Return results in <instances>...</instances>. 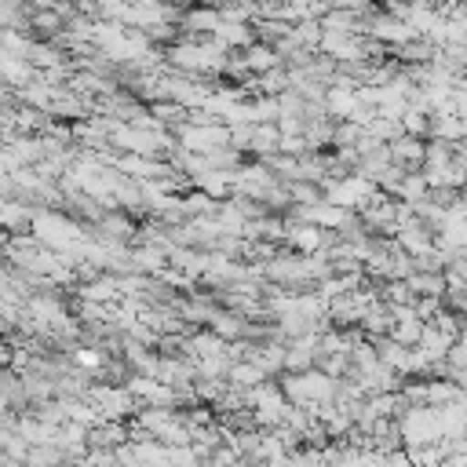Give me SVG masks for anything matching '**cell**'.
I'll return each instance as SVG.
<instances>
[{"mask_svg":"<svg viewBox=\"0 0 467 467\" xmlns=\"http://www.w3.org/2000/svg\"><path fill=\"white\" fill-rule=\"evenodd\" d=\"M423 139H409V135H401V139H394L390 146H387V153H390V164L394 168H401V171H409V175H416L420 168H423Z\"/></svg>","mask_w":467,"mask_h":467,"instance_id":"obj_1","label":"cell"},{"mask_svg":"<svg viewBox=\"0 0 467 467\" xmlns=\"http://www.w3.org/2000/svg\"><path fill=\"white\" fill-rule=\"evenodd\" d=\"M449 347H452V339L449 336H441L434 325H423V332H420V343H416V350L427 358V361H434V365H441L445 361V354H449Z\"/></svg>","mask_w":467,"mask_h":467,"instance_id":"obj_2","label":"cell"},{"mask_svg":"<svg viewBox=\"0 0 467 467\" xmlns=\"http://www.w3.org/2000/svg\"><path fill=\"white\" fill-rule=\"evenodd\" d=\"M394 197H398L401 204H416V201H423V197H427V182H423V175H420V171H416V175H405Z\"/></svg>","mask_w":467,"mask_h":467,"instance_id":"obj_3","label":"cell"},{"mask_svg":"<svg viewBox=\"0 0 467 467\" xmlns=\"http://www.w3.org/2000/svg\"><path fill=\"white\" fill-rule=\"evenodd\" d=\"M452 164L467 171V139H460V142H452Z\"/></svg>","mask_w":467,"mask_h":467,"instance_id":"obj_4","label":"cell"},{"mask_svg":"<svg viewBox=\"0 0 467 467\" xmlns=\"http://www.w3.org/2000/svg\"><path fill=\"white\" fill-rule=\"evenodd\" d=\"M387 467H412V460L398 449V452H390V456H387Z\"/></svg>","mask_w":467,"mask_h":467,"instance_id":"obj_5","label":"cell"},{"mask_svg":"<svg viewBox=\"0 0 467 467\" xmlns=\"http://www.w3.org/2000/svg\"><path fill=\"white\" fill-rule=\"evenodd\" d=\"M77 358H80V361H84V365H99V354H95V350H80V354H77Z\"/></svg>","mask_w":467,"mask_h":467,"instance_id":"obj_6","label":"cell"}]
</instances>
